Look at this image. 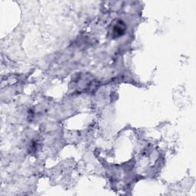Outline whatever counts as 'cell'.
Segmentation results:
<instances>
[{
	"label": "cell",
	"instance_id": "obj_1",
	"mask_svg": "<svg viewBox=\"0 0 196 196\" xmlns=\"http://www.w3.org/2000/svg\"><path fill=\"white\" fill-rule=\"evenodd\" d=\"M124 30H125V28H124L123 23L122 22H121L120 25V24H117L114 28V33H115L116 35H121L122 34H123Z\"/></svg>",
	"mask_w": 196,
	"mask_h": 196
}]
</instances>
